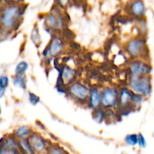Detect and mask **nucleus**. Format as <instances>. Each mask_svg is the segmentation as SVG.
<instances>
[{
	"instance_id": "nucleus-1",
	"label": "nucleus",
	"mask_w": 154,
	"mask_h": 154,
	"mask_svg": "<svg viewBox=\"0 0 154 154\" xmlns=\"http://www.w3.org/2000/svg\"><path fill=\"white\" fill-rule=\"evenodd\" d=\"M129 86L134 93L140 96H147L151 93L150 80L145 76L132 75L129 81Z\"/></svg>"
},
{
	"instance_id": "nucleus-2",
	"label": "nucleus",
	"mask_w": 154,
	"mask_h": 154,
	"mask_svg": "<svg viewBox=\"0 0 154 154\" xmlns=\"http://www.w3.org/2000/svg\"><path fill=\"white\" fill-rule=\"evenodd\" d=\"M21 14L20 9L16 5L6 8L2 15V23L5 27H11L14 25L17 19Z\"/></svg>"
},
{
	"instance_id": "nucleus-3",
	"label": "nucleus",
	"mask_w": 154,
	"mask_h": 154,
	"mask_svg": "<svg viewBox=\"0 0 154 154\" xmlns=\"http://www.w3.org/2000/svg\"><path fill=\"white\" fill-rule=\"evenodd\" d=\"M101 103L105 108L113 107L117 103V91L114 88H107L101 95Z\"/></svg>"
},
{
	"instance_id": "nucleus-4",
	"label": "nucleus",
	"mask_w": 154,
	"mask_h": 154,
	"mask_svg": "<svg viewBox=\"0 0 154 154\" xmlns=\"http://www.w3.org/2000/svg\"><path fill=\"white\" fill-rule=\"evenodd\" d=\"M70 93L78 99H86L90 94V90L80 83H75L70 87Z\"/></svg>"
},
{
	"instance_id": "nucleus-5",
	"label": "nucleus",
	"mask_w": 154,
	"mask_h": 154,
	"mask_svg": "<svg viewBox=\"0 0 154 154\" xmlns=\"http://www.w3.org/2000/svg\"><path fill=\"white\" fill-rule=\"evenodd\" d=\"M130 69L133 75L137 76H144L151 72V68L148 65L140 61H135L131 63Z\"/></svg>"
},
{
	"instance_id": "nucleus-6",
	"label": "nucleus",
	"mask_w": 154,
	"mask_h": 154,
	"mask_svg": "<svg viewBox=\"0 0 154 154\" xmlns=\"http://www.w3.org/2000/svg\"><path fill=\"white\" fill-rule=\"evenodd\" d=\"M144 49V42L141 39H133L127 45V50L129 54L133 57H138L141 55Z\"/></svg>"
},
{
	"instance_id": "nucleus-7",
	"label": "nucleus",
	"mask_w": 154,
	"mask_h": 154,
	"mask_svg": "<svg viewBox=\"0 0 154 154\" xmlns=\"http://www.w3.org/2000/svg\"><path fill=\"white\" fill-rule=\"evenodd\" d=\"M29 142L35 151H43L45 148V140L36 134H32L29 138Z\"/></svg>"
},
{
	"instance_id": "nucleus-8",
	"label": "nucleus",
	"mask_w": 154,
	"mask_h": 154,
	"mask_svg": "<svg viewBox=\"0 0 154 154\" xmlns=\"http://www.w3.org/2000/svg\"><path fill=\"white\" fill-rule=\"evenodd\" d=\"M75 75V72L73 69L68 66H63L60 72V78L63 83L69 84V83L72 82V80L74 79Z\"/></svg>"
},
{
	"instance_id": "nucleus-9",
	"label": "nucleus",
	"mask_w": 154,
	"mask_h": 154,
	"mask_svg": "<svg viewBox=\"0 0 154 154\" xmlns=\"http://www.w3.org/2000/svg\"><path fill=\"white\" fill-rule=\"evenodd\" d=\"M132 94L129 90L124 88L121 90L120 93V104L123 107H127L132 102Z\"/></svg>"
},
{
	"instance_id": "nucleus-10",
	"label": "nucleus",
	"mask_w": 154,
	"mask_h": 154,
	"mask_svg": "<svg viewBox=\"0 0 154 154\" xmlns=\"http://www.w3.org/2000/svg\"><path fill=\"white\" fill-rule=\"evenodd\" d=\"M63 42L61 39L56 38L51 42V45L49 47V52L51 55L56 56L61 51L62 48H63Z\"/></svg>"
},
{
	"instance_id": "nucleus-11",
	"label": "nucleus",
	"mask_w": 154,
	"mask_h": 154,
	"mask_svg": "<svg viewBox=\"0 0 154 154\" xmlns=\"http://www.w3.org/2000/svg\"><path fill=\"white\" fill-rule=\"evenodd\" d=\"M101 102V95L97 89H92L90 94V104L92 108H95L99 106Z\"/></svg>"
},
{
	"instance_id": "nucleus-12",
	"label": "nucleus",
	"mask_w": 154,
	"mask_h": 154,
	"mask_svg": "<svg viewBox=\"0 0 154 154\" xmlns=\"http://www.w3.org/2000/svg\"><path fill=\"white\" fill-rule=\"evenodd\" d=\"M131 11L136 16H141L145 12V5L141 1H135L131 5Z\"/></svg>"
},
{
	"instance_id": "nucleus-13",
	"label": "nucleus",
	"mask_w": 154,
	"mask_h": 154,
	"mask_svg": "<svg viewBox=\"0 0 154 154\" xmlns=\"http://www.w3.org/2000/svg\"><path fill=\"white\" fill-rule=\"evenodd\" d=\"M27 69H28V64L24 61L20 62L17 65L16 68H15V74L17 76L23 77Z\"/></svg>"
},
{
	"instance_id": "nucleus-14",
	"label": "nucleus",
	"mask_w": 154,
	"mask_h": 154,
	"mask_svg": "<svg viewBox=\"0 0 154 154\" xmlns=\"http://www.w3.org/2000/svg\"><path fill=\"white\" fill-rule=\"evenodd\" d=\"M15 133H16L17 136L18 138H21V139H24L26 137H27L29 135H30L31 130H30L29 128L27 127V126H20V127L16 130Z\"/></svg>"
},
{
	"instance_id": "nucleus-15",
	"label": "nucleus",
	"mask_w": 154,
	"mask_h": 154,
	"mask_svg": "<svg viewBox=\"0 0 154 154\" xmlns=\"http://www.w3.org/2000/svg\"><path fill=\"white\" fill-rule=\"evenodd\" d=\"M8 84V78L5 75H1V77H0V97H2L3 95L5 94Z\"/></svg>"
},
{
	"instance_id": "nucleus-16",
	"label": "nucleus",
	"mask_w": 154,
	"mask_h": 154,
	"mask_svg": "<svg viewBox=\"0 0 154 154\" xmlns=\"http://www.w3.org/2000/svg\"><path fill=\"white\" fill-rule=\"evenodd\" d=\"M47 22L50 26L53 27H60L61 26V21H60V18L56 17L54 14H50L47 17Z\"/></svg>"
},
{
	"instance_id": "nucleus-17",
	"label": "nucleus",
	"mask_w": 154,
	"mask_h": 154,
	"mask_svg": "<svg viewBox=\"0 0 154 154\" xmlns=\"http://www.w3.org/2000/svg\"><path fill=\"white\" fill-rule=\"evenodd\" d=\"M20 146L23 151L25 152V154H34L32 146L30 145L29 142V140L25 139V138L21 139L20 141Z\"/></svg>"
},
{
	"instance_id": "nucleus-18",
	"label": "nucleus",
	"mask_w": 154,
	"mask_h": 154,
	"mask_svg": "<svg viewBox=\"0 0 154 154\" xmlns=\"http://www.w3.org/2000/svg\"><path fill=\"white\" fill-rule=\"evenodd\" d=\"M125 142L130 146H135L138 144V135L135 134H130L126 135L125 138Z\"/></svg>"
},
{
	"instance_id": "nucleus-19",
	"label": "nucleus",
	"mask_w": 154,
	"mask_h": 154,
	"mask_svg": "<svg viewBox=\"0 0 154 154\" xmlns=\"http://www.w3.org/2000/svg\"><path fill=\"white\" fill-rule=\"evenodd\" d=\"M13 82L15 87H17L19 88L23 89V90H25L26 89V82L24 81L23 77L17 76L16 78H14Z\"/></svg>"
},
{
	"instance_id": "nucleus-20",
	"label": "nucleus",
	"mask_w": 154,
	"mask_h": 154,
	"mask_svg": "<svg viewBox=\"0 0 154 154\" xmlns=\"http://www.w3.org/2000/svg\"><path fill=\"white\" fill-rule=\"evenodd\" d=\"M104 116H105L104 111L101 108H97L96 110H95L94 113H93V119L98 123H101L103 120Z\"/></svg>"
},
{
	"instance_id": "nucleus-21",
	"label": "nucleus",
	"mask_w": 154,
	"mask_h": 154,
	"mask_svg": "<svg viewBox=\"0 0 154 154\" xmlns=\"http://www.w3.org/2000/svg\"><path fill=\"white\" fill-rule=\"evenodd\" d=\"M29 100L32 105H36L40 101V98L32 93H29Z\"/></svg>"
},
{
	"instance_id": "nucleus-22",
	"label": "nucleus",
	"mask_w": 154,
	"mask_h": 154,
	"mask_svg": "<svg viewBox=\"0 0 154 154\" xmlns=\"http://www.w3.org/2000/svg\"><path fill=\"white\" fill-rule=\"evenodd\" d=\"M138 144L139 147H141V148H144L147 146V142H146L145 138H144V135L141 133H139L138 135Z\"/></svg>"
},
{
	"instance_id": "nucleus-23",
	"label": "nucleus",
	"mask_w": 154,
	"mask_h": 154,
	"mask_svg": "<svg viewBox=\"0 0 154 154\" xmlns=\"http://www.w3.org/2000/svg\"><path fill=\"white\" fill-rule=\"evenodd\" d=\"M51 154H66L64 151L62 149L58 148V147H54L51 149Z\"/></svg>"
}]
</instances>
